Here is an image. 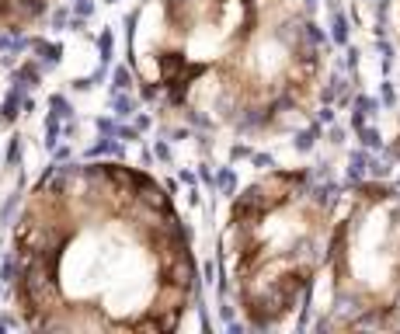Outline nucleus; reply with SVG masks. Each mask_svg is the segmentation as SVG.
Segmentation results:
<instances>
[{"instance_id":"6","label":"nucleus","mask_w":400,"mask_h":334,"mask_svg":"<svg viewBox=\"0 0 400 334\" xmlns=\"http://www.w3.org/2000/svg\"><path fill=\"white\" fill-rule=\"evenodd\" d=\"M397 49H400V14H397Z\"/></svg>"},{"instance_id":"7","label":"nucleus","mask_w":400,"mask_h":334,"mask_svg":"<svg viewBox=\"0 0 400 334\" xmlns=\"http://www.w3.org/2000/svg\"><path fill=\"white\" fill-rule=\"evenodd\" d=\"M397 185H400V181H397Z\"/></svg>"},{"instance_id":"4","label":"nucleus","mask_w":400,"mask_h":334,"mask_svg":"<svg viewBox=\"0 0 400 334\" xmlns=\"http://www.w3.org/2000/svg\"><path fill=\"white\" fill-rule=\"evenodd\" d=\"M307 306L317 331L400 327V185L372 178L334 192L327 255Z\"/></svg>"},{"instance_id":"3","label":"nucleus","mask_w":400,"mask_h":334,"mask_svg":"<svg viewBox=\"0 0 400 334\" xmlns=\"http://www.w3.org/2000/svg\"><path fill=\"white\" fill-rule=\"evenodd\" d=\"M334 192L307 167H275L234 195L220 265L223 289L247 327H282L307 306L327 255Z\"/></svg>"},{"instance_id":"5","label":"nucleus","mask_w":400,"mask_h":334,"mask_svg":"<svg viewBox=\"0 0 400 334\" xmlns=\"http://www.w3.org/2000/svg\"><path fill=\"white\" fill-rule=\"evenodd\" d=\"M49 4L53 0H0V28L25 32L49 11Z\"/></svg>"},{"instance_id":"2","label":"nucleus","mask_w":400,"mask_h":334,"mask_svg":"<svg viewBox=\"0 0 400 334\" xmlns=\"http://www.w3.org/2000/svg\"><path fill=\"white\" fill-rule=\"evenodd\" d=\"M126 59L164 119L268 139L321 105L327 35L307 0H143Z\"/></svg>"},{"instance_id":"1","label":"nucleus","mask_w":400,"mask_h":334,"mask_svg":"<svg viewBox=\"0 0 400 334\" xmlns=\"http://www.w3.org/2000/svg\"><path fill=\"white\" fill-rule=\"evenodd\" d=\"M8 268L32 331L171 334L198 296L191 237L167 185L119 160L46 171L15 219Z\"/></svg>"}]
</instances>
